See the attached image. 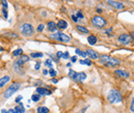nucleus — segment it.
I'll list each match as a JSON object with an SVG mask.
<instances>
[{
	"label": "nucleus",
	"mask_w": 134,
	"mask_h": 113,
	"mask_svg": "<svg viewBox=\"0 0 134 113\" xmlns=\"http://www.w3.org/2000/svg\"><path fill=\"white\" fill-rule=\"evenodd\" d=\"M99 61L101 63L106 65V66L109 67H117L121 64V61L119 59H116V58H113V57L109 56V55H106V54H103L99 56Z\"/></svg>",
	"instance_id": "obj_2"
},
{
	"label": "nucleus",
	"mask_w": 134,
	"mask_h": 113,
	"mask_svg": "<svg viewBox=\"0 0 134 113\" xmlns=\"http://www.w3.org/2000/svg\"><path fill=\"white\" fill-rule=\"evenodd\" d=\"M115 74L118 76L119 77H121V78H128V77H129V73L126 71L121 70V69H118V70L115 71Z\"/></svg>",
	"instance_id": "obj_9"
},
{
	"label": "nucleus",
	"mask_w": 134,
	"mask_h": 113,
	"mask_svg": "<svg viewBox=\"0 0 134 113\" xmlns=\"http://www.w3.org/2000/svg\"><path fill=\"white\" fill-rule=\"evenodd\" d=\"M36 92L40 96H46V95L50 96V95H52V92H51L50 90L47 89V88H43V87H38L36 89Z\"/></svg>",
	"instance_id": "obj_11"
},
{
	"label": "nucleus",
	"mask_w": 134,
	"mask_h": 113,
	"mask_svg": "<svg viewBox=\"0 0 134 113\" xmlns=\"http://www.w3.org/2000/svg\"><path fill=\"white\" fill-rule=\"evenodd\" d=\"M76 61H77V57H76V56L71 57V62H72V63H75Z\"/></svg>",
	"instance_id": "obj_41"
},
{
	"label": "nucleus",
	"mask_w": 134,
	"mask_h": 113,
	"mask_svg": "<svg viewBox=\"0 0 134 113\" xmlns=\"http://www.w3.org/2000/svg\"><path fill=\"white\" fill-rule=\"evenodd\" d=\"M21 99H23V96H19L16 98V100H15V102L18 103H20V101H21Z\"/></svg>",
	"instance_id": "obj_37"
},
{
	"label": "nucleus",
	"mask_w": 134,
	"mask_h": 113,
	"mask_svg": "<svg viewBox=\"0 0 134 113\" xmlns=\"http://www.w3.org/2000/svg\"><path fill=\"white\" fill-rule=\"evenodd\" d=\"M88 108V106H85V107H83L81 110H79L77 113H86V111H87V109Z\"/></svg>",
	"instance_id": "obj_35"
},
{
	"label": "nucleus",
	"mask_w": 134,
	"mask_h": 113,
	"mask_svg": "<svg viewBox=\"0 0 134 113\" xmlns=\"http://www.w3.org/2000/svg\"><path fill=\"white\" fill-rule=\"evenodd\" d=\"M130 111L133 112V101H131V104H130Z\"/></svg>",
	"instance_id": "obj_42"
},
{
	"label": "nucleus",
	"mask_w": 134,
	"mask_h": 113,
	"mask_svg": "<svg viewBox=\"0 0 134 113\" xmlns=\"http://www.w3.org/2000/svg\"><path fill=\"white\" fill-rule=\"evenodd\" d=\"M48 73H50V77H55V76L57 74V73L54 70V69H53V68H51L50 71H49Z\"/></svg>",
	"instance_id": "obj_26"
},
{
	"label": "nucleus",
	"mask_w": 134,
	"mask_h": 113,
	"mask_svg": "<svg viewBox=\"0 0 134 113\" xmlns=\"http://www.w3.org/2000/svg\"><path fill=\"white\" fill-rule=\"evenodd\" d=\"M61 56H62V52H61V51H57V59H58V58H61Z\"/></svg>",
	"instance_id": "obj_40"
},
{
	"label": "nucleus",
	"mask_w": 134,
	"mask_h": 113,
	"mask_svg": "<svg viewBox=\"0 0 134 113\" xmlns=\"http://www.w3.org/2000/svg\"><path fill=\"white\" fill-rule=\"evenodd\" d=\"M76 29H77L80 33H83V34H88V33H90V30H87L86 27L82 26V25H77Z\"/></svg>",
	"instance_id": "obj_18"
},
{
	"label": "nucleus",
	"mask_w": 134,
	"mask_h": 113,
	"mask_svg": "<svg viewBox=\"0 0 134 113\" xmlns=\"http://www.w3.org/2000/svg\"><path fill=\"white\" fill-rule=\"evenodd\" d=\"M23 54V49L21 48H18L15 51H13V56L14 57H17V56H20Z\"/></svg>",
	"instance_id": "obj_23"
},
{
	"label": "nucleus",
	"mask_w": 134,
	"mask_h": 113,
	"mask_svg": "<svg viewBox=\"0 0 134 113\" xmlns=\"http://www.w3.org/2000/svg\"><path fill=\"white\" fill-rule=\"evenodd\" d=\"M96 11H97V13H102V9H100V8H97V9H96Z\"/></svg>",
	"instance_id": "obj_44"
},
{
	"label": "nucleus",
	"mask_w": 134,
	"mask_h": 113,
	"mask_svg": "<svg viewBox=\"0 0 134 113\" xmlns=\"http://www.w3.org/2000/svg\"><path fill=\"white\" fill-rule=\"evenodd\" d=\"M91 25L95 28H98V29H102L104 27L107 25V21L106 20L102 17L101 16H94L91 20Z\"/></svg>",
	"instance_id": "obj_5"
},
{
	"label": "nucleus",
	"mask_w": 134,
	"mask_h": 113,
	"mask_svg": "<svg viewBox=\"0 0 134 113\" xmlns=\"http://www.w3.org/2000/svg\"><path fill=\"white\" fill-rule=\"evenodd\" d=\"M71 18L74 20V22H78V18H77V17H76V15H72V16H71Z\"/></svg>",
	"instance_id": "obj_38"
},
{
	"label": "nucleus",
	"mask_w": 134,
	"mask_h": 113,
	"mask_svg": "<svg viewBox=\"0 0 134 113\" xmlns=\"http://www.w3.org/2000/svg\"><path fill=\"white\" fill-rule=\"evenodd\" d=\"M87 78V74L85 73H79V79H80V82L82 81V80H84Z\"/></svg>",
	"instance_id": "obj_27"
},
{
	"label": "nucleus",
	"mask_w": 134,
	"mask_h": 113,
	"mask_svg": "<svg viewBox=\"0 0 134 113\" xmlns=\"http://www.w3.org/2000/svg\"><path fill=\"white\" fill-rule=\"evenodd\" d=\"M104 32L107 34L109 37H111V36H112V32H113V28H109V29H106L105 31H104Z\"/></svg>",
	"instance_id": "obj_31"
},
{
	"label": "nucleus",
	"mask_w": 134,
	"mask_h": 113,
	"mask_svg": "<svg viewBox=\"0 0 134 113\" xmlns=\"http://www.w3.org/2000/svg\"><path fill=\"white\" fill-rule=\"evenodd\" d=\"M87 42H88L90 45L93 46V45H95V43H97V38L94 36V35H90V36L87 37Z\"/></svg>",
	"instance_id": "obj_17"
},
{
	"label": "nucleus",
	"mask_w": 134,
	"mask_h": 113,
	"mask_svg": "<svg viewBox=\"0 0 134 113\" xmlns=\"http://www.w3.org/2000/svg\"><path fill=\"white\" fill-rule=\"evenodd\" d=\"M61 58H64V59H68V58H69V52H68V51L62 52V56H61Z\"/></svg>",
	"instance_id": "obj_33"
},
{
	"label": "nucleus",
	"mask_w": 134,
	"mask_h": 113,
	"mask_svg": "<svg viewBox=\"0 0 134 113\" xmlns=\"http://www.w3.org/2000/svg\"><path fill=\"white\" fill-rule=\"evenodd\" d=\"M84 63H85V65H87V66H91V61L90 59L84 60Z\"/></svg>",
	"instance_id": "obj_34"
},
{
	"label": "nucleus",
	"mask_w": 134,
	"mask_h": 113,
	"mask_svg": "<svg viewBox=\"0 0 134 113\" xmlns=\"http://www.w3.org/2000/svg\"><path fill=\"white\" fill-rule=\"evenodd\" d=\"M4 35L8 37V38H11V39H16V38L19 37L17 33H14V32H8V33H5Z\"/></svg>",
	"instance_id": "obj_21"
},
{
	"label": "nucleus",
	"mask_w": 134,
	"mask_h": 113,
	"mask_svg": "<svg viewBox=\"0 0 134 113\" xmlns=\"http://www.w3.org/2000/svg\"><path fill=\"white\" fill-rule=\"evenodd\" d=\"M44 54L42 52H32L30 54V56L32 58H41V57H43Z\"/></svg>",
	"instance_id": "obj_24"
},
{
	"label": "nucleus",
	"mask_w": 134,
	"mask_h": 113,
	"mask_svg": "<svg viewBox=\"0 0 134 113\" xmlns=\"http://www.w3.org/2000/svg\"><path fill=\"white\" fill-rule=\"evenodd\" d=\"M10 80H11V77L8 76V74L0 77V89H2L3 87H5V85H6Z\"/></svg>",
	"instance_id": "obj_13"
},
{
	"label": "nucleus",
	"mask_w": 134,
	"mask_h": 113,
	"mask_svg": "<svg viewBox=\"0 0 134 113\" xmlns=\"http://www.w3.org/2000/svg\"><path fill=\"white\" fill-rule=\"evenodd\" d=\"M19 31L20 33L24 37H32L35 34L33 25L29 22H24L19 25Z\"/></svg>",
	"instance_id": "obj_1"
},
{
	"label": "nucleus",
	"mask_w": 134,
	"mask_h": 113,
	"mask_svg": "<svg viewBox=\"0 0 134 113\" xmlns=\"http://www.w3.org/2000/svg\"><path fill=\"white\" fill-rule=\"evenodd\" d=\"M1 3H2V6H3V10H7L8 9V2L6 0H3Z\"/></svg>",
	"instance_id": "obj_32"
},
{
	"label": "nucleus",
	"mask_w": 134,
	"mask_h": 113,
	"mask_svg": "<svg viewBox=\"0 0 134 113\" xmlns=\"http://www.w3.org/2000/svg\"><path fill=\"white\" fill-rule=\"evenodd\" d=\"M67 26H68V23H67L66 20H60L57 21V28H59V29H65V28H67Z\"/></svg>",
	"instance_id": "obj_16"
},
{
	"label": "nucleus",
	"mask_w": 134,
	"mask_h": 113,
	"mask_svg": "<svg viewBox=\"0 0 134 113\" xmlns=\"http://www.w3.org/2000/svg\"><path fill=\"white\" fill-rule=\"evenodd\" d=\"M2 15H3L4 18H8V12H7V10H2Z\"/></svg>",
	"instance_id": "obj_36"
},
{
	"label": "nucleus",
	"mask_w": 134,
	"mask_h": 113,
	"mask_svg": "<svg viewBox=\"0 0 134 113\" xmlns=\"http://www.w3.org/2000/svg\"><path fill=\"white\" fill-rule=\"evenodd\" d=\"M43 73L45 74V76H46V74H48V71L47 70H44L43 71Z\"/></svg>",
	"instance_id": "obj_46"
},
{
	"label": "nucleus",
	"mask_w": 134,
	"mask_h": 113,
	"mask_svg": "<svg viewBox=\"0 0 134 113\" xmlns=\"http://www.w3.org/2000/svg\"><path fill=\"white\" fill-rule=\"evenodd\" d=\"M20 86H21V84H20V82H15V83L11 84L10 86L5 90V92H4L3 95H2V100H3V102L6 101L7 99H9L11 96H13L14 94L20 89Z\"/></svg>",
	"instance_id": "obj_3"
},
{
	"label": "nucleus",
	"mask_w": 134,
	"mask_h": 113,
	"mask_svg": "<svg viewBox=\"0 0 134 113\" xmlns=\"http://www.w3.org/2000/svg\"><path fill=\"white\" fill-rule=\"evenodd\" d=\"M49 108L46 106H39L37 108V112L38 113H49Z\"/></svg>",
	"instance_id": "obj_20"
},
{
	"label": "nucleus",
	"mask_w": 134,
	"mask_h": 113,
	"mask_svg": "<svg viewBox=\"0 0 134 113\" xmlns=\"http://www.w3.org/2000/svg\"><path fill=\"white\" fill-rule=\"evenodd\" d=\"M80 64H82V65H85V63H84V60H81V61H80Z\"/></svg>",
	"instance_id": "obj_48"
},
{
	"label": "nucleus",
	"mask_w": 134,
	"mask_h": 113,
	"mask_svg": "<svg viewBox=\"0 0 134 113\" xmlns=\"http://www.w3.org/2000/svg\"><path fill=\"white\" fill-rule=\"evenodd\" d=\"M28 61H30V58L29 56H27V55H24V54H21L17 60H16V62H15V65H17V66H20V67H23L24 64L28 62Z\"/></svg>",
	"instance_id": "obj_8"
},
{
	"label": "nucleus",
	"mask_w": 134,
	"mask_h": 113,
	"mask_svg": "<svg viewBox=\"0 0 134 113\" xmlns=\"http://www.w3.org/2000/svg\"><path fill=\"white\" fill-rule=\"evenodd\" d=\"M107 99L111 103H119L122 102V96L117 90H111L107 95Z\"/></svg>",
	"instance_id": "obj_4"
},
{
	"label": "nucleus",
	"mask_w": 134,
	"mask_h": 113,
	"mask_svg": "<svg viewBox=\"0 0 134 113\" xmlns=\"http://www.w3.org/2000/svg\"><path fill=\"white\" fill-rule=\"evenodd\" d=\"M85 52L87 54V56H88L90 58H91V59H99V54H98V52H96L95 50L87 49Z\"/></svg>",
	"instance_id": "obj_10"
},
{
	"label": "nucleus",
	"mask_w": 134,
	"mask_h": 113,
	"mask_svg": "<svg viewBox=\"0 0 134 113\" xmlns=\"http://www.w3.org/2000/svg\"><path fill=\"white\" fill-rule=\"evenodd\" d=\"M45 65L48 66L49 68H53V64H52V60L51 59H48L46 60V62H45Z\"/></svg>",
	"instance_id": "obj_30"
},
{
	"label": "nucleus",
	"mask_w": 134,
	"mask_h": 113,
	"mask_svg": "<svg viewBox=\"0 0 134 113\" xmlns=\"http://www.w3.org/2000/svg\"><path fill=\"white\" fill-rule=\"evenodd\" d=\"M69 77H70L71 79L73 80H76V81H80V79H79V73H76L75 71L73 70H69Z\"/></svg>",
	"instance_id": "obj_15"
},
{
	"label": "nucleus",
	"mask_w": 134,
	"mask_h": 113,
	"mask_svg": "<svg viewBox=\"0 0 134 113\" xmlns=\"http://www.w3.org/2000/svg\"><path fill=\"white\" fill-rule=\"evenodd\" d=\"M31 100L33 101L34 103H37V102H39L41 100V96L39 94H33L32 97H31Z\"/></svg>",
	"instance_id": "obj_22"
},
{
	"label": "nucleus",
	"mask_w": 134,
	"mask_h": 113,
	"mask_svg": "<svg viewBox=\"0 0 134 113\" xmlns=\"http://www.w3.org/2000/svg\"><path fill=\"white\" fill-rule=\"evenodd\" d=\"M50 38L54 41H57V42H61V43H68L70 41L69 36H67V35H65L64 33H61V32H57V33L51 34Z\"/></svg>",
	"instance_id": "obj_6"
},
{
	"label": "nucleus",
	"mask_w": 134,
	"mask_h": 113,
	"mask_svg": "<svg viewBox=\"0 0 134 113\" xmlns=\"http://www.w3.org/2000/svg\"><path fill=\"white\" fill-rule=\"evenodd\" d=\"M53 82H54V83H57V79L54 78V79H53Z\"/></svg>",
	"instance_id": "obj_47"
},
{
	"label": "nucleus",
	"mask_w": 134,
	"mask_h": 113,
	"mask_svg": "<svg viewBox=\"0 0 134 113\" xmlns=\"http://www.w3.org/2000/svg\"><path fill=\"white\" fill-rule=\"evenodd\" d=\"M75 52H76L78 55H82L83 57H87V54H86V52H85V51H83V50H81L80 48H76Z\"/></svg>",
	"instance_id": "obj_25"
},
{
	"label": "nucleus",
	"mask_w": 134,
	"mask_h": 113,
	"mask_svg": "<svg viewBox=\"0 0 134 113\" xmlns=\"http://www.w3.org/2000/svg\"><path fill=\"white\" fill-rule=\"evenodd\" d=\"M132 40H133V38L131 36H129L128 34H121V35H120L119 36V38H118V41L120 42L121 43H122V45H129V43L132 42Z\"/></svg>",
	"instance_id": "obj_7"
},
{
	"label": "nucleus",
	"mask_w": 134,
	"mask_h": 113,
	"mask_svg": "<svg viewBox=\"0 0 134 113\" xmlns=\"http://www.w3.org/2000/svg\"><path fill=\"white\" fill-rule=\"evenodd\" d=\"M8 113H16V112H15V109H14V108H12V109L8 110Z\"/></svg>",
	"instance_id": "obj_43"
},
{
	"label": "nucleus",
	"mask_w": 134,
	"mask_h": 113,
	"mask_svg": "<svg viewBox=\"0 0 134 113\" xmlns=\"http://www.w3.org/2000/svg\"><path fill=\"white\" fill-rule=\"evenodd\" d=\"M76 17H77V18L79 20V18H81V20H83L85 17V16L83 15V13H82V11H78L77 12V15H76Z\"/></svg>",
	"instance_id": "obj_28"
},
{
	"label": "nucleus",
	"mask_w": 134,
	"mask_h": 113,
	"mask_svg": "<svg viewBox=\"0 0 134 113\" xmlns=\"http://www.w3.org/2000/svg\"><path fill=\"white\" fill-rule=\"evenodd\" d=\"M36 71H38L39 69H40V62H37L36 65H35V68H34Z\"/></svg>",
	"instance_id": "obj_39"
},
{
	"label": "nucleus",
	"mask_w": 134,
	"mask_h": 113,
	"mask_svg": "<svg viewBox=\"0 0 134 113\" xmlns=\"http://www.w3.org/2000/svg\"><path fill=\"white\" fill-rule=\"evenodd\" d=\"M14 109H15V112L16 113H24L25 112V108L24 107V105H20V104L14 107Z\"/></svg>",
	"instance_id": "obj_19"
},
{
	"label": "nucleus",
	"mask_w": 134,
	"mask_h": 113,
	"mask_svg": "<svg viewBox=\"0 0 134 113\" xmlns=\"http://www.w3.org/2000/svg\"><path fill=\"white\" fill-rule=\"evenodd\" d=\"M47 26H48V29L50 32H55L57 30V23L54 22V21H49L47 23Z\"/></svg>",
	"instance_id": "obj_14"
},
{
	"label": "nucleus",
	"mask_w": 134,
	"mask_h": 113,
	"mask_svg": "<svg viewBox=\"0 0 134 113\" xmlns=\"http://www.w3.org/2000/svg\"><path fill=\"white\" fill-rule=\"evenodd\" d=\"M3 50H4L3 47H0V51H3Z\"/></svg>",
	"instance_id": "obj_49"
},
{
	"label": "nucleus",
	"mask_w": 134,
	"mask_h": 113,
	"mask_svg": "<svg viewBox=\"0 0 134 113\" xmlns=\"http://www.w3.org/2000/svg\"><path fill=\"white\" fill-rule=\"evenodd\" d=\"M107 3L111 6H113L114 8H116V9H118V10L124 9V5L121 2H119V1H107Z\"/></svg>",
	"instance_id": "obj_12"
},
{
	"label": "nucleus",
	"mask_w": 134,
	"mask_h": 113,
	"mask_svg": "<svg viewBox=\"0 0 134 113\" xmlns=\"http://www.w3.org/2000/svg\"><path fill=\"white\" fill-rule=\"evenodd\" d=\"M44 28H45V24L41 23L38 25V27H37V31H38V32H42V31L44 30Z\"/></svg>",
	"instance_id": "obj_29"
},
{
	"label": "nucleus",
	"mask_w": 134,
	"mask_h": 113,
	"mask_svg": "<svg viewBox=\"0 0 134 113\" xmlns=\"http://www.w3.org/2000/svg\"><path fill=\"white\" fill-rule=\"evenodd\" d=\"M1 113H8V111L6 109H2L1 110Z\"/></svg>",
	"instance_id": "obj_45"
}]
</instances>
